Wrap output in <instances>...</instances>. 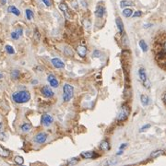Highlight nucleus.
I'll list each match as a JSON object with an SVG mask.
<instances>
[{
  "label": "nucleus",
  "mask_w": 166,
  "mask_h": 166,
  "mask_svg": "<svg viewBox=\"0 0 166 166\" xmlns=\"http://www.w3.org/2000/svg\"><path fill=\"white\" fill-rule=\"evenodd\" d=\"M153 54L156 62L166 70V34L156 36L153 41Z\"/></svg>",
  "instance_id": "1"
},
{
  "label": "nucleus",
  "mask_w": 166,
  "mask_h": 166,
  "mask_svg": "<svg viewBox=\"0 0 166 166\" xmlns=\"http://www.w3.org/2000/svg\"><path fill=\"white\" fill-rule=\"evenodd\" d=\"M12 99L16 103H25L31 99V94L28 91H16L12 94Z\"/></svg>",
  "instance_id": "2"
},
{
  "label": "nucleus",
  "mask_w": 166,
  "mask_h": 166,
  "mask_svg": "<svg viewBox=\"0 0 166 166\" xmlns=\"http://www.w3.org/2000/svg\"><path fill=\"white\" fill-rule=\"evenodd\" d=\"M74 95V88L69 84H65L63 87V100L64 102H69Z\"/></svg>",
  "instance_id": "3"
},
{
  "label": "nucleus",
  "mask_w": 166,
  "mask_h": 166,
  "mask_svg": "<svg viewBox=\"0 0 166 166\" xmlns=\"http://www.w3.org/2000/svg\"><path fill=\"white\" fill-rule=\"evenodd\" d=\"M129 115V107L127 104L124 103L121 107V110L119 112V114L117 116V121L119 122H124L127 119Z\"/></svg>",
  "instance_id": "4"
},
{
  "label": "nucleus",
  "mask_w": 166,
  "mask_h": 166,
  "mask_svg": "<svg viewBox=\"0 0 166 166\" xmlns=\"http://www.w3.org/2000/svg\"><path fill=\"white\" fill-rule=\"evenodd\" d=\"M54 122V118L50 114H43L41 119V123L44 127H49L50 125H52Z\"/></svg>",
  "instance_id": "5"
},
{
  "label": "nucleus",
  "mask_w": 166,
  "mask_h": 166,
  "mask_svg": "<svg viewBox=\"0 0 166 166\" xmlns=\"http://www.w3.org/2000/svg\"><path fill=\"white\" fill-rule=\"evenodd\" d=\"M47 139V134L44 132H40L34 137V142L38 144H44Z\"/></svg>",
  "instance_id": "6"
},
{
  "label": "nucleus",
  "mask_w": 166,
  "mask_h": 166,
  "mask_svg": "<svg viewBox=\"0 0 166 166\" xmlns=\"http://www.w3.org/2000/svg\"><path fill=\"white\" fill-rule=\"evenodd\" d=\"M41 93L45 98H52L54 96V91L51 89V88L48 86H44L41 89Z\"/></svg>",
  "instance_id": "7"
},
{
  "label": "nucleus",
  "mask_w": 166,
  "mask_h": 166,
  "mask_svg": "<svg viewBox=\"0 0 166 166\" xmlns=\"http://www.w3.org/2000/svg\"><path fill=\"white\" fill-rule=\"evenodd\" d=\"M59 9H60V10L63 12V14H64L65 18H66V19H70V18H71L70 12H69L67 6H66V5L65 4V3H61V4H59Z\"/></svg>",
  "instance_id": "8"
},
{
  "label": "nucleus",
  "mask_w": 166,
  "mask_h": 166,
  "mask_svg": "<svg viewBox=\"0 0 166 166\" xmlns=\"http://www.w3.org/2000/svg\"><path fill=\"white\" fill-rule=\"evenodd\" d=\"M51 62H52L53 66H54L56 68L61 69V68H64L65 67L64 62H63L62 60H60L59 58H53L52 60H51Z\"/></svg>",
  "instance_id": "9"
},
{
  "label": "nucleus",
  "mask_w": 166,
  "mask_h": 166,
  "mask_svg": "<svg viewBox=\"0 0 166 166\" xmlns=\"http://www.w3.org/2000/svg\"><path fill=\"white\" fill-rule=\"evenodd\" d=\"M47 80H48V82H49L50 85H51V87H53V88H57L58 85H59L58 80L56 79V77H54V75H52V74L48 76Z\"/></svg>",
  "instance_id": "10"
},
{
  "label": "nucleus",
  "mask_w": 166,
  "mask_h": 166,
  "mask_svg": "<svg viewBox=\"0 0 166 166\" xmlns=\"http://www.w3.org/2000/svg\"><path fill=\"white\" fill-rule=\"evenodd\" d=\"M22 33H23L22 28H18L16 31H14L11 33V38H12L13 40H18L19 39V37H21Z\"/></svg>",
  "instance_id": "11"
},
{
  "label": "nucleus",
  "mask_w": 166,
  "mask_h": 166,
  "mask_svg": "<svg viewBox=\"0 0 166 166\" xmlns=\"http://www.w3.org/2000/svg\"><path fill=\"white\" fill-rule=\"evenodd\" d=\"M80 155L81 157H83L84 159H94V158L97 157V154L94 151H85V152H82Z\"/></svg>",
  "instance_id": "12"
},
{
  "label": "nucleus",
  "mask_w": 166,
  "mask_h": 166,
  "mask_svg": "<svg viewBox=\"0 0 166 166\" xmlns=\"http://www.w3.org/2000/svg\"><path fill=\"white\" fill-rule=\"evenodd\" d=\"M10 150L6 148L2 147V146H0V157L2 158H8L10 156Z\"/></svg>",
  "instance_id": "13"
},
{
  "label": "nucleus",
  "mask_w": 166,
  "mask_h": 166,
  "mask_svg": "<svg viewBox=\"0 0 166 166\" xmlns=\"http://www.w3.org/2000/svg\"><path fill=\"white\" fill-rule=\"evenodd\" d=\"M104 13H105V8H104L102 6H99L97 8H96L95 15H96V17H98L100 19H102V17L104 16Z\"/></svg>",
  "instance_id": "14"
},
{
  "label": "nucleus",
  "mask_w": 166,
  "mask_h": 166,
  "mask_svg": "<svg viewBox=\"0 0 166 166\" xmlns=\"http://www.w3.org/2000/svg\"><path fill=\"white\" fill-rule=\"evenodd\" d=\"M77 53L79 54V56H80L81 57H84V56L87 54V48L83 45H79L77 47Z\"/></svg>",
  "instance_id": "15"
},
{
  "label": "nucleus",
  "mask_w": 166,
  "mask_h": 166,
  "mask_svg": "<svg viewBox=\"0 0 166 166\" xmlns=\"http://www.w3.org/2000/svg\"><path fill=\"white\" fill-rule=\"evenodd\" d=\"M100 149L103 150V151H107V150H110V144L107 140H103L101 142L100 144Z\"/></svg>",
  "instance_id": "16"
},
{
  "label": "nucleus",
  "mask_w": 166,
  "mask_h": 166,
  "mask_svg": "<svg viewBox=\"0 0 166 166\" xmlns=\"http://www.w3.org/2000/svg\"><path fill=\"white\" fill-rule=\"evenodd\" d=\"M139 79H140V80L142 81V82H144V81L148 79L147 75H146V71H145V69H144L143 67H140V68L139 69Z\"/></svg>",
  "instance_id": "17"
},
{
  "label": "nucleus",
  "mask_w": 166,
  "mask_h": 166,
  "mask_svg": "<svg viewBox=\"0 0 166 166\" xmlns=\"http://www.w3.org/2000/svg\"><path fill=\"white\" fill-rule=\"evenodd\" d=\"M8 13H12V14L16 15V16H19L20 15V11L14 6H9L8 8Z\"/></svg>",
  "instance_id": "18"
},
{
  "label": "nucleus",
  "mask_w": 166,
  "mask_h": 166,
  "mask_svg": "<svg viewBox=\"0 0 166 166\" xmlns=\"http://www.w3.org/2000/svg\"><path fill=\"white\" fill-rule=\"evenodd\" d=\"M140 102H141V103H142V105H144V106L149 105V97H148L147 95H144V94H142V95L140 96Z\"/></svg>",
  "instance_id": "19"
},
{
  "label": "nucleus",
  "mask_w": 166,
  "mask_h": 166,
  "mask_svg": "<svg viewBox=\"0 0 166 166\" xmlns=\"http://www.w3.org/2000/svg\"><path fill=\"white\" fill-rule=\"evenodd\" d=\"M20 129L23 131V132H29L31 129V125L29 124V123H24L23 125H21Z\"/></svg>",
  "instance_id": "20"
},
{
  "label": "nucleus",
  "mask_w": 166,
  "mask_h": 166,
  "mask_svg": "<svg viewBox=\"0 0 166 166\" xmlns=\"http://www.w3.org/2000/svg\"><path fill=\"white\" fill-rule=\"evenodd\" d=\"M115 22H116V25H117V28H118L120 33H123L124 32V26H123V22L120 19V18H117L116 20H115Z\"/></svg>",
  "instance_id": "21"
},
{
  "label": "nucleus",
  "mask_w": 166,
  "mask_h": 166,
  "mask_svg": "<svg viewBox=\"0 0 166 166\" xmlns=\"http://www.w3.org/2000/svg\"><path fill=\"white\" fill-rule=\"evenodd\" d=\"M139 47L141 48V50H142L143 52H147V51H148V45H147V44L145 43V41H144V40H140V41H139Z\"/></svg>",
  "instance_id": "22"
},
{
  "label": "nucleus",
  "mask_w": 166,
  "mask_h": 166,
  "mask_svg": "<svg viewBox=\"0 0 166 166\" xmlns=\"http://www.w3.org/2000/svg\"><path fill=\"white\" fill-rule=\"evenodd\" d=\"M133 6V2H131L129 0H122L120 2L121 8H127V6Z\"/></svg>",
  "instance_id": "23"
},
{
  "label": "nucleus",
  "mask_w": 166,
  "mask_h": 166,
  "mask_svg": "<svg viewBox=\"0 0 166 166\" xmlns=\"http://www.w3.org/2000/svg\"><path fill=\"white\" fill-rule=\"evenodd\" d=\"M133 14V10L131 8H125L124 10H123V15H124L126 18H129L131 17Z\"/></svg>",
  "instance_id": "24"
},
{
  "label": "nucleus",
  "mask_w": 166,
  "mask_h": 166,
  "mask_svg": "<svg viewBox=\"0 0 166 166\" xmlns=\"http://www.w3.org/2000/svg\"><path fill=\"white\" fill-rule=\"evenodd\" d=\"M14 162H16L18 165H22L23 163H24V159H23L21 156H16V157L14 158Z\"/></svg>",
  "instance_id": "25"
},
{
  "label": "nucleus",
  "mask_w": 166,
  "mask_h": 166,
  "mask_svg": "<svg viewBox=\"0 0 166 166\" xmlns=\"http://www.w3.org/2000/svg\"><path fill=\"white\" fill-rule=\"evenodd\" d=\"M162 154H163V151H162V150H156V151H153L151 154H150V158H152V159H155V158L161 156Z\"/></svg>",
  "instance_id": "26"
},
{
  "label": "nucleus",
  "mask_w": 166,
  "mask_h": 166,
  "mask_svg": "<svg viewBox=\"0 0 166 166\" xmlns=\"http://www.w3.org/2000/svg\"><path fill=\"white\" fill-rule=\"evenodd\" d=\"M6 53H8V54H15V50H14V48L12 47L11 45H6Z\"/></svg>",
  "instance_id": "27"
},
{
  "label": "nucleus",
  "mask_w": 166,
  "mask_h": 166,
  "mask_svg": "<svg viewBox=\"0 0 166 166\" xmlns=\"http://www.w3.org/2000/svg\"><path fill=\"white\" fill-rule=\"evenodd\" d=\"M25 13H26V17H27V19L29 20H31L33 18V12L31 10V9H26L25 10Z\"/></svg>",
  "instance_id": "28"
},
{
  "label": "nucleus",
  "mask_w": 166,
  "mask_h": 166,
  "mask_svg": "<svg viewBox=\"0 0 166 166\" xmlns=\"http://www.w3.org/2000/svg\"><path fill=\"white\" fill-rule=\"evenodd\" d=\"M19 71L17 70V69H15V70H13L12 72H11V78L14 79H18L19 78Z\"/></svg>",
  "instance_id": "29"
},
{
  "label": "nucleus",
  "mask_w": 166,
  "mask_h": 166,
  "mask_svg": "<svg viewBox=\"0 0 166 166\" xmlns=\"http://www.w3.org/2000/svg\"><path fill=\"white\" fill-rule=\"evenodd\" d=\"M142 83H143V86L146 88V89H149V87H150V82H149V79H147L144 82H142Z\"/></svg>",
  "instance_id": "30"
},
{
  "label": "nucleus",
  "mask_w": 166,
  "mask_h": 166,
  "mask_svg": "<svg viewBox=\"0 0 166 166\" xmlns=\"http://www.w3.org/2000/svg\"><path fill=\"white\" fill-rule=\"evenodd\" d=\"M149 127H150V125H149V124L145 125V126H143V127H141L140 130H139V132H143V131H146L147 129H149Z\"/></svg>",
  "instance_id": "31"
},
{
  "label": "nucleus",
  "mask_w": 166,
  "mask_h": 166,
  "mask_svg": "<svg viewBox=\"0 0 166 166\" xmlns=\"http://www.w3.org/2000/svg\"><path fill=\"white\" fill-rule=\"evenodd\" d=\"M117 162H118L116 160H109L107 162H106V164H107V165H114V164H116Z\"/></svg>",
  "instance_id": "32"
},
{
  "label": "nucleus",
  "mask_w": 166,
  "mask_h": 166,
  "mask_svg": "<svg viewBox=\"0 0 166 166\" xmlns=\"http://www.w3.org/2000/svg\"><path fill=\"white\" fill-rule=\"evenodd\" d=\"M141 15H142L141 11H136L134 14H132V17H133V18H137V17H140Z\"/></svg>",
  "instance_id": "33"
},
{
  "label": "nucleus",
  "mask_w": 166,
  "mask_h": 166,
  "mask_svg": "<svg viewBox=\"0 0 166 166\" xmlns=\"http://www.w3.org/2000/svg\"><path fill=\"white\" fill-rule=\"evenodd\" d=\"M6 134L3 132H0V140H6Z\"/></svg>",
  "instance_id": "34"
},
{
  "label": "nucleus",
  "mask_w": 166,
  "mask_h": 166,
  "mask_svg": "<svg viewBox=\"0 0 166 166\" xmlns=\"http://www.w3.org/2000/svg\"><path fill=\"white\" fill-rule=\"evenodd\" d=\"M77 162H78V160H76L75 158H73L72 160L69 161V162H68V164H70V165H73V164H76Z\"/></svg>",
  "instance_id": "35"
},
{
  "label": "nucleus",
  "mask_w": 166,
  "mask_h": 166,
  "mask_svg": "<svg viewBox=\"0 0 166 166\" xmlns=\"http://www.w3.org/2000/svg\"><path fill=\"white\" fill-rule=\"evenodd\" d=\"M42 1L44 3V5H45L46 6H51V1H50V0H42Z\"/></svg>",
  "instance_id": "36"
},
{
  "label": "nucleus",
  "mask_w": 166,
  "mask_h": 166,
  "mask_svg": "<svg viewBox=\"0 0 166 166\" xmlns=\"http://www.w3.org/2000/svg\"><path fill=\"white\" fill-rule=\"evenodd\" d=\"M39 39H40V34L37 30H35V40L36 41H39Z\"/></svg>",
  "instance_id": "37"
},
{
  "label": "nucleus",
  "mask_w": 166,
  "mask_h": 166,
  "mask_svg": "<svg viewBox=\"0 0 166 166\" xmlns=\"http://www.w3.org/2000/svg\"><path fill=\"white\" fill-rule=\"evenodd\" d=\"M127 143H123L122 145L119 147V149H124L125 148H127Z\"/></svg>",
  "instance_id": "38"
},
{
  "label": "nucleus",
  "mask_w": 166,
  "mask_h": 166,
  "mask_svg": "<svg viewBox=\"0 0 166 166\" xmlns=\"http://www.w3.org/2000/svg\"><path fill=\"white\" fill-rule=\"evenodd\" d=\"M93 54H94V56H95V57H98V56H99V54H100V53L98 52L97 50H95V51H94Z\"/></svg>",
  "instance_id": "39"
},
{
  "label": "nucleus",
  "mask_w": 166,
  "mask_h": 166,
  "mask_svg": "<svg viewBox=\"0 0 166 166\" xmlns=\"http://www.w3.org/2000/svg\"><path fill=\"white\" fill-rule=\"evenodd\" d=\"M162 101H163V102L166 104V92L163 94V96H162Z\"/></svg>",
  "instance_id": "40"
},
{
  "label": "nucleus",
  "mask_w": 166,
  "mask_h": 166,
  "mask_svg": "<svg viewBox=\"0 0 166 166\" xmlns=\"http://www.w3.org/2000/svg\"><path fill=\"white\" fill-rule=\"evenodd\" d=\"M0 4H1V5H6V0H0Z\"/></svg>",
  "instance_id": "41"
},
{
  "label": "nucleus",
  "mask_w": 166,
  "mask_h": 166,
  "mask_svg": "<svg viewBox=\"0 0 166 166\" xmlns=\"http://www.w3.org/2000/svg\"><path fill=\"white\" fill-rule=\"evenodd\" d=\"M152 24H145V26H144V28H149V27H151Z\"/></svg>",
  "instance_id": "42"
},
{
  "label": "nucleus",
  "mask_w": 166,
  "mask_h": 166,
  "mask_svg": "<svg viewBox=\"0 0 166 166\" xmlns=\"http://www.w3.org/2000/svg\"><path fill=\"white\" fill-rule=\"evenodd\" d=\"M2 126H3L2 123H0V130H1V128H2Z\"/></svg>",
  "instance_id": "43"
},
{
  "label": "nucleus",
  "mask_w": 166,
  "mask_h": 166,
  "mask_svg": "<svg viewBox=\"0 0 166 166\" xmlns=\"http://www.w3.org/2000/svg\"><path fill=\"white\" fill-rule=\"evenodd\" d=\"M3 78V75L2 74H0V79H2Z\"/></svg>",
  "instance_id": "44"
}]
</instances>
